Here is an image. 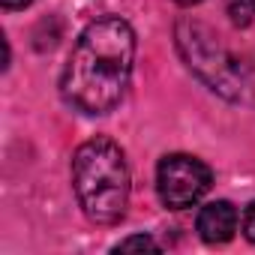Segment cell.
<instances>
[{
  "label": "cell",
  "instance_id": "1",
  "mask_svg": "<svg viewBox=\"0 0 255 255\" xmlns=\"http://www.w3.org/2000/svg\"><path fill=\"white\" fill-rule=\"evenodd\" d=\"M135 33L123 18H99L78 36L63 78V99L81 114H108L132 75Z\"/></svg>",
  "mask_w": 255,
  "mask_h": 255
},
{
  "label": "cell",
  "instance_id": "2",
  "mask_svg": "<svg viewBox=\"0 0 255 255\" xmlns=\"http://www.w3.org/2000/svg\"><path fill=\"white\" fill-rule=\"evenodd\" d=\"M72 186L84 216L96 225H114L129 204V165L111 138H90L72 156Z\"/></svg>",
  "mask_w": 255,
  "mask_h": 255
},
{
  "label": "cell",
  "instance_id": "3",
  "mask_svg": "<svg viewBox=\"0 0 255 255\" xmlns=\"http://www.w3.org/2000/svg\"><path fill=\"white\" fill-rule=\"evenodd\" d=\"M210 183H213L210 168L201 159L186 156V153H171L156 168V192H159V201L165 207H171V210L192 207L198 198L207 195Z\"/></svg>",
  "mask_w": 255,
  "mask_h": 255
},
{
  "label": "cell",
  "instance_id": "4",
  "mask_svg": "<svg viewBox=\"0 0 255 255\" xmlns=\"http://www.w3.org/2000/svg\"><path fill=\"white\" fill-rule=\"evenodd\" d=\"M177 39H180V48H183L189 66H192L201 78H207L213 90L228 93V87H231V66H228V63H231V60H228V54L216 45V39H213L201 24H180Z\"/></svg>",
  "mask_w": 255,
  "mask_h": 255
},
{
  "label": "cell",
  "instance_id": "5",
  "mask_svg": "<svg viewBox=\"0 0 255 255\" xmlns=\"http://www.w3.org/2000/svg\"><path fill=\"white\" fill-rule=\"evenodd\" d=\"M195 225L204 243H228L237 231V210L228 201H210L201 207Z\"/></svg>",
  "mask_w": 255,
  "mask_h": 255
},
{
  "label": "cell",
  "instance_id": "6",
  "mask_svg": "<svg viewBox=\"0 0 255 255\" xmlns=\"http://www.w3.org/2000/svg\"><path fill=\"white\" fill-rule=\"evenodd\" d=\"M228 15L237 27H249L255 21V0H228Z\"/></svg>",
  "mask_w": 255,
  "mask_h": 255
},
{
  "label": "cell",
  "instance_id": "7",
  "mask_svg": "<svg viewBox=\"0 0 255 255\" xmlns=\"http://www.w3.org/2000/svg\"><path fill=\"white\" fill-rule=\"evenodd\" d=\"M114 252H159V243L147 234H135V237H126L114 246Z\"/></svg>",
  "mask_w": 255,
  "mask_h": 255
},
{
  "label": "cell",
  "instance_id": "8",
  "mask_svg": "<svg viewBox=\"0 0 255 255\" xmlns=\"http://www.w3.org/2000/svg\"><path fill=\"white\" fill-rule=\"evenodd\" d=\"M243 234L255 243V201L246 207V213H243Z\"/></svg>",
  "mask_w": 255,
  "mask_h": 255
},
{
  "label": "cell",
  "instance_id": "9",
  "mask_svg": "<svg viewBox=\"0 0 255 255\" xmlns=\"http://www.w3.org/2000/svg\"><path fill=\"white\" fill-rule=\"evenodd\" d=\"M0 3H3L6 9H24V6L33 3V0H0Z\"/></svg>",
  "mask_w": 255,
  "mask_h": 255
},
{
  "label": "cell",
  "instance_id": "10",
  "mask_svg": "<svg viewBox=\"0 0 255 255\" xmlns=\"http://www.w3.org/2000/svg\"><path fill=\"white\" fill-rule=\"evenodd\" d=\"M180 6H195V3H201V0H177Z\"/></svg>",
  "mask_w": 255,
  "mask_h": 255
}]
</instances>
